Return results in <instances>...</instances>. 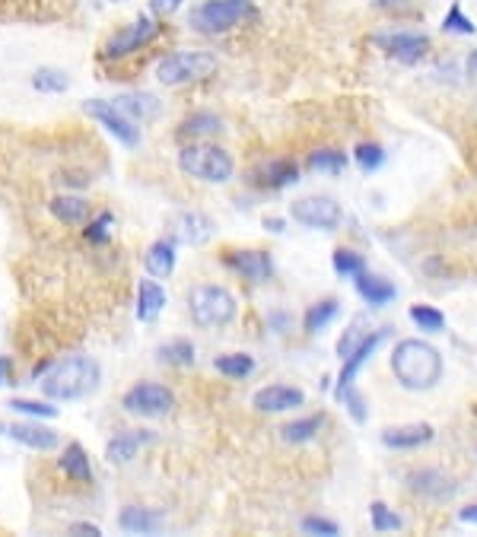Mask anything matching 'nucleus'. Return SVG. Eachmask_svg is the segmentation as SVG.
Listing matches in <instances>:
<instances>
[{
    "label": "nucleus",
    "mask_w": 477,
    "mask_h": 537,
    "mask_svg": "<svg viewBox=\"0 0 477 537\" xmlns=\"http://www.w3.org/2000/svg\"><path fill=\"white\" fill-rule=\"evenodd\" d=\"M442 369H446V366H442L439 350L430 347L427 341L407 337V341L395 343L391 372H395V378L407 392H430V388H436L442 378Z\"/></svg>",
    "instance_id": "nucleus-1"
},
{
    "label": "nucleus",
    "mask_w": 477,
    "mask_h": 537,
    "mask_svg": "<svg viewBox=\"0 0 477 537\" xmlns=\"http://www.w3.org/2000/svg\"><path fill=\"white\" fill-rule=\"evenodd\" d=\"M102 369L93 356H67L61 363H51L45 372V382H38L45 398L51 401H80L99 388Z\"/></svg>",
    "instance_id": "nucleus-2"
},
{
    "label": "nucleus",
    "mask_w": 477,
    "mask_h": 537,
    "mask_svg": "<svg viewBox=\"0 0 477 537\" xmlns=\"http://www.w3.org/2000/svg\"><path fill=\"white\" fill-rule=\"evenodd\" d=\"M217 67L220 61L207 51H175L156 64V80L163 87H185V83L210 80Z\"/></svg>",
    "instance_id": "nucleus-3"
},
{
    "label": "nucleus",
    "mask_w": 477,
    "mask_h": 537,
    "mask_svg": "<svg viewBox=\"0 0 477 537\" xmlns=\"http://www.w3.org/2000/svg\"><path fill=\"white\" fill-rule=\"evenodd\" d=\"M179 169L191 178H201V182L220 185L230 182L232 172H236V162L223 146H210V144H195L185 146L179 153Z\"/></svg>",
    "instance_id": "nucleus-4"
},
{
    "label": "nucleus",
    "mask_w": 477,
    "mask_h": 537,
    "mask_svg": "<svg viewBox=\"0 0 477 537\" xmlns=\"http://www.w3.org/2000/svg\"><path fill=\"white\" fill-rule=\"evenodd\" d=\"M255 16V7L248 0H204L188 13V26L204 36H217L226 32L238 22H246Z\"/></svg>",
    "instance_id": "nucleus-5"
},
{
    "label": "nucleus",
    "mask_w": 477,
    "mask_h": 537,
    "mask_svg": "<svg viewBox=\"0 0 477 537\" xmlns=\"http://www.w3.org/2000/svg\"><path fill=\"white\" fill-rule=\"evenodd\" d=\"M188 309H191L195 325L207 327V331L230 325V321L236 318V299H232V293L223 290V286H213V284L191 286Z\"/></svg>",
    "instance_id": "nucleus-6"
},
{
    "label": "nucleus",
    "mask_w": 477,
    "mask_h": 537,
    "mask_svg": "<svg viewBox=\"0 0 477 537\" xmlns=\"http://www.w3.org/2000/svg\"><path fill=\"white\" fill-rule=\"evenodd\" d=\"M121 407L130 417H146V420H159V417H169L175 407V394L166 385H156V382H138L128 394L121 398Z\"/></svg>",
    "instance_id": "nucleus-7"
},
{
    "label": "nucleus",
    "mask_w": 477,
    "mask_h": 537,
    "mask_svg": "<svg viewBox=\"0 0 477 537\" xmlns=\"http://www.w3.org/2000/svg\"><path fill=\"white\" fill-rule=\"evenodd\" d=\"M289 217L297 219L299 226H309V229H318V233H331V229L340 226V219H344V211H340V203L334 201V197L309 194V197H299V201L289 207Z\"/></svg>",
    "instance_id": "nucleus-8"
},
{
    "label": "nucleus",
    "mask_w": 477,
    "mask_h": 537,
    "mask_svg": "<svg viewBox=\"0 0 477 537\" xmlns=\"http://www.w3.org/2000/svg\"><path fill=\"white\" fill-rule=\"evenodd\" d=\"M159 36V22L153 20V16H138V20L130 22V26H124L121 32H115V36L105 42V48H102V58L105 61H118V58H128V54H134V51H140L146 42H153V38Z\"/></svg>",
    "instance_id": "nucleus-9"
},
{
    "label": "nucleus",
    "mask_w": 477,
    "mask_h": 537,
    "mask_svg": "<svg viewBox=\"0 0 477 537\" xmlns=\"http://www.w3.org/2000/svg\"><path fill=\"white\" fill-rule=\"evenodd\" d=\"M83 112H87L89 118H96V121L105 128V131L112 134L115 140H121L124 146H134L140 144V128L138 121H130L128 115H124L118 105H112V102H102V99H87L83 102Z\"/></svg>",
    "instance_id": "nucleus-10"
},
{
    "label": "nucleus",
    "mask_w": 477,
    "mask_h": 537,
    "mask_svg": "<svg viewBox=\"0 0 477 537\" xmlns=\"http://www.w3.org/2000/svg\"><path fill=\"white\" fill-rule=\"evenodd\" d=\"M376 45L389 54L391 61H401V64H417V61L427 58L430 51V36L423 32H379Z\"/></svg>",
    "instance_id": "nucleus-11"
},
{
    "label": "nucleus",
    "mask_w": 477,
    "mask_h": 537,
    "mask_svg": "<svg viewBox=\"0 0 477 537\" xmlns=\"http://www.w3.org/2000/svg\"><path fill=\"white\" fill-rule=\"evenodd\" d=\"M391 337V327H379V331H369L366 335V341L360 343V347L354 350V353L344 359V369H340V376H338V385H334V398H344V394L354 388V382H356V372L363 369V366L369 363V356L376 353L379 347H382L385 341Z\"/></svg>",
    "instance_id": "nucleus-12"
},
{
    "label": "nucleus",
    "mask_w": 477,
    "mask_h": 537,
    "mask_svg": "<svg viewBox=\"0 0 477 537\" xmlns=\"http://www.w3.org/2000/svg\"><path fill=\"white\" fill-rule=\"evenodd\" d=\"M226 264L236 270L238 277H246L252 284H264L274 277V261H271L268 252H261V248H238V252L226 254Z\"/></svg>",
    "instance_id": "nucleus-13"
},
{
    "label": "nucleus",
    "mask_w": 477,
    "mask_h": 537,
    "mask_svg": "<svg viewBox=\"0 0 477 537\" xmlns=\"http://www.w3.org/2000/svg\"><path fill=\"white\" fill-rule=\"evenodd\" d=\"M305 404V392L293 385H264L252 394V407L261 414H283Z\"/></svg>",
    "instance_id": "nucleus-14"
},
{
    "label": "nucleus",
    "mask_w": 477,
    "mask_h": 537,
    "mask_svg": "<svg viewBox=\"0 0 477 537\" xmlns=\"http://www.w3.org/2000/svg\"><path fill=\"white\" fill-rule=\"evenodd\" d=\"M407 487L411 493H417L420 500H430V502H448L452 496L458 493L456 480L448 477L442 471H414L407 474Z\"/></svg>",
    "instance_id": "nucleus-15"
},
{
    "label": "nucleus",
    "mask_w": 477,
    "mask_h": 537,
    "mask_svg": "<svg viewBox=\"0 0 477 537\" xmlns=\"http://www.w3.org/2000/svg\"><path fill=\"white\" fill-rule=\"evenodd\" d=\"M433 436L436 433L430 423H407V426L382 429V445L395 451H407V449H420V445H430Z\"/></svg>",
    "instance_id": "nucleus-16"
},
{
    "label": "nucleus",
    "mask_w": 477,
    "mask_h": 537,
    "mask_svg": "<svg viewBox=\"0 0 477 537\" xmlns=\"http://www.w3.org/2000/svg\"><path fill=\"white\" fill-rule=\"evenodd\" d=\"M153 433H146V429H128V433H118V436L109 439V445H105V458H109L112 465H128V461H134L138 458V451L144 449V445L153 442Z\"/></svg>",
    "instance_id": "nucleus-17"
},
{
    "label": "nucleus",
    "mask_w": 477,
    "mask_h": 537,
    "mask_svg": "<svg viewBox=\"0 0 477 537\" xmlns=\"http://www.w3.org/2000/svg\"><path fill=\"white\" fill-rule=\"evenodd\" d=\"M217 233V226L207 213H181L175 219V235H179L185 245H207Z\"/></svg>",
    "instance_id": "nucleus-18"
},
{
    "label": "nucleus",
    "mask_w": 477,
    "mask_h": 537,
    "mask_svg": "<svg viewBox=\"0 0 477 537\" xmlns=\"http://www.w3.org/2000/svg\"><path fill=\"white\" fill-rule=\"evenodd\" d=\"M255 182H258L261 188H274V191L289 188L293 182H299V166L289 160H268L255 169Z\"/></svg>",
    "instance_id": "nucleus-19"
},
{
    "label": "nucleus",
    "mask_w": 477,
    "mask_h": 537,
    "mask_svg": "<svg viewBox=\"0 0 477 537\" xmlns=\"http://www.w3.org/2000/svg\"><path fill=\"white\" fill-rule=\"evenodd\" d=\"M115 105L130 118V121H138V124H144V121L153 124L159 115H163V105H159V99L153 93H124Z\"/></svg>",
    "instance_id": "nucleus-20"
},
{
    "label": "nucleus",
    "mask_w": 477,
    "mask_h": 537,
    "mask_svg": "<svg viewBox=\"0 0 477 537\" xmlns=\"http://www.w3.org/2000/svg\"><path fill=\"white\" fill-rule=\"evenodd\" d=\"M354 286H356V293H360L363 302L376 305V309H379V305L395 302V296H398V290H395V284H391V280L369 274V270H363L360 277H354Z\"/></svg>",
    "instance_id": "nucleus-21"
},
{
    "label": "nucleus",
    "mask_w": 477,
    "mask_h": 537,
    "mask_svg": "<svg viewBox=\"0 0 477 537\" xmlns=\"http://www.w3.org/2000/svg\"><path fill=\"white\" fill-rule=\"evenodd\" d=\"M144 268L150 277H156V280H166V277H172L175 270V242L172 239H156L150 248H146L144 254Z\"/></svg>",
    "instance_id": "nucleus-22"
},
{
    "label": "nucleus",
    "mask_w": 477,
    "mask_h": 537,
    "mask_svg": "<svg viewBox=\"0 0 477 537\" xmlns=\"http://www.w3.org/2000/svg\"><path fill=\"white\" fill-rule=\"evenodd\" d=\"M48 211L58 223L80 226V223H87V217H89V201H83V197H77V194H61V197H51Z\"/></svg>",
    "instance_id": "nucleus-23"
},
{
    "label": "nucleus",
    "mask_w": 477,
    "mask_h": 537,
    "mask_svg": "<svg viewBox=\"0 0 477 537\" xmlns=\"http://www.w3.org/2000/svg\"><path fill=\"white\" fill-rule=\"evenodd\" d=\"M7 433L16 439V442L29 445V449H36V451H51L58 445V433L48 426H36V423H16V426H10Z\"/></svg>",
    "instance_id": "nucleus-24"
},
{
    "label": "nucleus",
    "mask_w": 477,
    "mask_h": 537,
    "mask_svg": "<svg viewBox=\"0 0 477 537\" xmlns=\"http://www.w3.org/2000/svg\"><path fill=\"white\" fill-rule=\"evenodd\" d=\"M163 309H166V290L156 280H144L138 290V318L150 325L163 315Z\"/></svg>",
    "instance_id": "nucleus-25"
},
{
    "label": "nucleus",
    "mask_w": 477,
    "mask_h": 537,
    "mask_svg": "<svg viewBox=\"0 0 477 537\" xmlns=\"http://www.w3.org/2000/svg\"><path fill=\"white\" fill-rule=\"evenodd\" d=\"M159 525H163V516L140 506H128L118 516V528L128 531V534H153V531H159Z\"/></svg>",
    "instance_id": "nucleus-26"
},
{
    "label": "nucleus",
    "mask_w": 477,
    "mask_h": 537,
    "mask_svg": "<svg viewBox=\"0 0 477 537\" xmlns=\"http://www.w3.org/2000/svg\"><path fill=\"white\" fill-rule=\"evenodd\" d=\"M322 426H325V414L303 417V420H293L287 426H280V439L287 445H305L322 433Z\"/></svg>",
    "instance_id": "nucleus-27"
},
{
    "label": "nucleus",
    "mask_w": 477,
    "mask_h": 537,
    "mask_svg": "<svg viewBox=\"0 0 477 537\" xmlns=\"http://www.w3.org/2000/svg\"><path fill=\"white\" fill-rule=\"evenodd\" d=\"M61 471H64L71 480H77V483H93L89 458H87V451H83V445H77V442L67 445L64 455H61Z\"/></svg>",
    "instance_id": "nucleus-28"
},
{
    "label": "nucleus",
    "mask_w": 477,
    "mask_h": 537,
    "mask_svg": "<svg viewBox=\"0 0 477 537\" xmlns=\"http://www.w3.org/2000/svg\"><path fill=\"white\" fill-rule=\"evenodd\" d=\"M338 312H340L338 299H322V302L309 305V309H305V318H303L305 335H322V331L338 318Z\"/></svg>",
    "instance_id": "nucleus-29"
},
{
    "label": "nucleus",
    "mask_w": 477,
    "mask_h": 537,
    "mask_svg": "<svg viewBox=\"0 0 477 537\" xmlns=\"http://www.w3.org/2000/svg\"><path fill=\"white\" fill-rule=\"evenodd\" d=\"M305 166L318 175H340L347 169V153L331 150V146H328V150H315V153H309Z\"/></svg>",
    "instance_id": "nucleus-30"
},
{
    "label": "nucleus",
    "mask_w": 477,
    "mask_h": 537,
    "mask_svg": "<svg viewBox=\"0 0 477 537\" xmlns=\"http://www.w3.org/2000/svg\"><path fill=\"white\" fill-rule=\"evenodd\" d=\"M213 369L230 378H248L255 372V359L248 353H223L213 359Z\"/></svg>",
    "instance_id": "nucleus-31"
},
{
    "label": "nucleus",
    "mask_w": 477,
    "mask_h": 537,
    "mask_svg": "<svg viewBox=\"0 0 477 537\" xmlns=\"http://www.w3.org/2000/svg\"><path fill=\"white\" fill-rule=\"evenodd\" d=\"M156 356L163 359L166 366H195V347H191V341H169L163 343V347L156 350Z\"/></svg>",
    "instance_id": "nucleus-32"
},
{
    "label": "nucleus",
    "mask_w": 477,
    "mask_h": 537,
    "mask_svg": "<svg viewBox=\"0 0 477 537\" xmlns=\"http://www.w3.org/2000/svg\"><path fill=\"white\" fill-rule=\"evenodd\" d=\"M366 270V261H363V254L354 252V248H338L334 252V274L344 277V280H354Z\"/></svg>",
    "instance_id": "nucleus-33"
},
{
    "label": "nucleus",
    "mask_w": 477,
    "mask_h": 537,
    "mask_svg": "<svg viewBox=\"0 0 477 537\" xmlns=\"http://www.w3.org/2000/svg\"><path fill=\"white\" fill-rule=\"evenodd\" d=\"M32 87L38 93H64L71 87V77L64 70H58V67H42V70L32 73Z\"/></svg>",
    "instance_id": "nucleus-34"
},
{
    "label": "nucleus",
    "mask_w": 477,
    "mask_h": 537,
    "mask_svg": "<svg viewBox=\"0 0 477 537\" xmlns=\"http://www.w3.org/2000/svg\"><path fill=\"white\" fill-rule=\"evenodd\" d=\"M354 162L363 169V172H379V169L385 166V150L379 144H369V140H363V144L354 146Z\"/></svg>",
    "instance_id": "nucleus-35"
},
{
    "label": "nucleus",
    "mask_w": 477,
    "mask_h": 537,
    "mask_svg": "<svg viewBox=\"0 0 477 537\" xmlns=\"http://www.w3.org/2000/svg\"><path fill=\"white\" fill-rule=\"evenodd\" d=\"M369 522H372V528H376V534H389V531H401L405 528V518L401 516H395L385 502H372L369 506Z\"/></svg>",
    "instance_id": "nucleus-36"
},
{
    "label": "nucleus",
    "mask_w": 477,
    "mask_h": 537,
    "mask_svg": "<svg viewBox=\"0 0 477 537\" xmlns=\"http://www.w3.org/2000/svg\"><path fill=\"white\" fill-rule=\"evenodd\" d=\"M220 131H223V121L213 112H197V115H191L188 121L181 124V134H188V137H204V134H220Z\"/></svg>",
    "instance_id": "nucleus-37"
},
{
    "label": "nucleus",
    "mask_w": 477,
    "mask_h": 537,
    "mask_svg": "<svg viewBox=\"0 0 477 537\" xmlns=\"http://www.w3.org/2000/svg\"><path fill=\"white\" fill-rule=\"evenodd\" d=\"M411 321L420 327V331H430V335H439L446 327V315L433 305H411Z\"/></svg>",
    "instance_id": "nucleus-38"
},
{
    "label": "nucleus",
    "mask_w": 477,
    "mask_h": 537,
    "mask_svg": "<svg viewBox=\"0 0 477 537\" xmlns=\"http://www.w3.org/2000/svg\"><path fill=\"white\" fill-rule=\"evenodd\" d=\"M10 410H16V414H29V417H42V420H54L58 417V407L45 404V401H26V398H13L7 401Z\"/></svg>",
    "instance_id": "nucleus-39"
},
{
    "label": "nucleus",
    "mask_w": 477,
    "mask_h": 537,
    "mask_svg": "<svg viewBox=\"0 0 477 537\" xmlns=\"http://www.w3.org/2000/svg\"><path fill=\"white\" fill-rule=\"evenodd\" d=\"M442 29H446V32H456V36H474L477 26L468 20V16H464L462 4H452V10H448L446 20H442Z\"/></svg>",
    "instance_id": "nucleus-40"
},
{
    "label": "nucleus",
    "mask_w": 477,
    "mask_h": 537,
    "mask_svg": "<svg viewBox=\"0 0 477 537\" xmlns=\"http://www.w3.org/2000/svg\"><path fill=\"white\" fill-rule=\"evenodd\" d=\"M303 534H312V537H338L340 534V525L331 522V518H322V516H305L299 522Z\"/></svg>",
    "instance_id": "nucleus-41"
},
{
    "label": "nucleus",
    "mask_w": 477,
    "mask_h": 537,
    "mask_svg": "<svg viewBox=\"0 0 477 537\" xmlns=\"http://www.w3.org/2000/svg\"><path fill=\"white\" fill-rule=\"evenodd\" d=\"M366 327V318H356L354 325L347 327V335L340 337V343H338V353H340V359H347L350 353H354L356 347H360L363 341H366V335L369 331H363Z\"/></svg>",
    "instance_id": "nucleus-42"
},
{
    "label": "nucleus",
    "mask_w": 477,
    "mask_h": 537,
    "mask_svg": "<svg viewBox=\"0 0 477 537\" xmlns=\"http://www.w3.org/2000/svg\"><path fill=\"white\" fill-rule=\"evenodd\" d=\"M112 223H115V217H112L109 211H102L99 217H96L93 223L87 226V239H89V242H96V245H105V242H109V229H112Z\"/></svg>",
    "instance_id": "nucleus-43"
},
{
    "label": "nucleus",
    "mask_w": 477,
    "mask_h": 537,
    "mask_svg": "<svg viewBox=\"0 0 477 537\" xmlns=\"http://www.w3.org/2000/svg\"><path fill=\"white\" fill-rule=\"evenodd\" d=\"M340 401L347 404V414L354 417L356 423H366V404H363V398H360V394H356V388H350V392L344 394V398H340Z\"/></svg>",
    "instance_id": "nucleus-44"
},
{
    "label": "nucleus",
    "mask_w": 477,
    "mask_h": 537,
    "mask_svg": "<svg viewBox=\"0 0 477 537\" xmlns=\"http://www.w3.org/2000/svg\"><path fill=\"white\" fill-rule=\"evenodd\" d=\"M179 7H181V0H150L153 16H172Z\"/></svg>",
    "instance_id": "nucleus-45"
},
{
    "label": "nucleus",
    "mask_w": 477,
    "mask_h": 537,
    "mask_svg": "<svg viewBox=\"0 0 477 537\" xmlns=\"http://www.w3.org/2000/svg\"><path fill=\"white\" fill-rule=\"evenodd\" d=\"M71 534H83V537H99V534H102V528H99V525H87V522H77V525H71Z\"/></svg>",
    "instance_id": "nucleus-46"
},
{
    "label": "nucleus",
    "mask_w": 477,
    "mask_h": 537,
    "mask_svg": "<svg viewBox=\"0 0 477 537\" xmlns=\"http://www.w3.org/2000/svg\"><path fill=\"white\" fill-rule=\"evenodd\" d=\"M458 522H464V525H477V502H474V506L458 508Z\"/></svg>",
    "instance_id": "nucleus-47"
},
{
    "label": "nucleus",
    "mask_w": 477,
    "mask_h": 537,
    "mask_svg": "<svg viewBox=\"0 0 477 537\" xmlns=\"http://www.w3.org/2000/svg\"><path fill=\"white\" fill-rule=\"evenodd\" d=\"M283 226H287V223H283L280 217H264V229H268V233H277V235H280V233H283Z\"/></svg>",
    "instance_id": "nucleus-48"
},
{
    "label": "nucleus",
    "mask_w": 477,
    "mask_h": 537,
    "mask_svg": "<svg viewBox=\"0 0 477 537\" xmlns=\"http://www.w3.org/2000/svg\"><path fill=\"white\" fill-rule=\"evenodd\" d=\"M376 7H382V10H405L407 0H376Z\"/></svg>",
    "instance_id": "nucleus-49"
},
{
    "label": "nucleus",
    "mask_w": 477,
    "mask_h": 537,
    "mask_svg": "<svg viewBox=\"0 0 477 537\" xmlns=\"http://www.w3.org/2000/svg\"><path fill=\"white\" fill-rule=\"evenodd\" d=\"M10 369H13V363H10L7 356H0V385H7V378H10Z\"/></svg>",
    "instance_id": "nucleus-50"
},
{
    "label": "nucleus",
    "mask_w": 477,
    "mask_h": 537,
    "mask_svg": "<svg viewBox=\"0 0 477 537\" xmlns=\"http://www.w3.org/2000/svg\"><path fill=\"white\" fill-rule=\"evenodd\" d=\"M464 70H468V77H474V80H477V48L471 51L468 61H464Z\"/></svg>",
    "instance_id": "nucleus-51"
},
{
    "label": "nucleus",
    "mask_w": 477,
    "mask_h": 537,
    "mask_svg": "<svg viewBox=\"0 0 477 537\" xmlns=\"http://www.w3.org/2000/svg\"><path fill=\"white\" fill-rule=\"evenodd\" d=\"M115 4H121V0H115Z\"/></svg>",
    "instance_id": "nucleus-52"
},
{
    "label": "nucleus",
    "mask_w": 477,
    "mask_h": 537,
    "mask_svg": "<svg viewBox=\"0 0 477 537\" xmlns=\"http://www.w3.org/2000/svg\"><path fill=\"white\" fill-rule=\"evenodd\" d=\"M0 429H4V426H0Z\"/></svg>",
    "instance_id": "nucleus-53"
}]
</instances>
